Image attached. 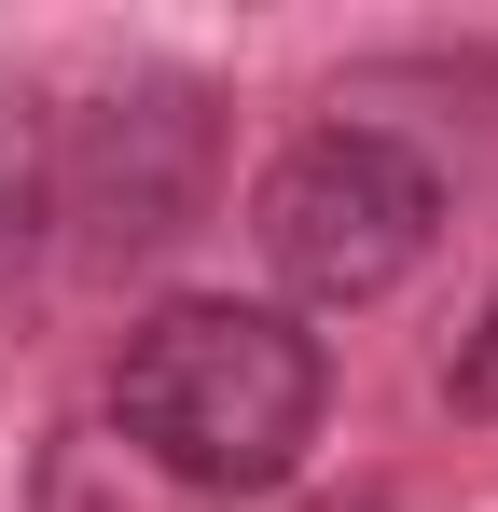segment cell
I'll return each instance as SVG.
<instances>
[{"mask_svg":"<svg viewBox=\"0 0 498 512\" xmlns=\"http://www.w3.org/2000/svg\"><path fill=\"white\" fill-rule=\"evenodd\" d=\"M319 333L305 319H277V305H236V291H208V305H153L125 360H111V416L125 443L180 471V485H208V499H236V485H291V457L319 443Z\"/></svg>","mask_w":498,"mask_h":512,"instance_id":"1","label":"cell"},{"mask_svg":"<svg viewBox=\"0 0 498 512\" xmlns=\"http://www.w3.org/2000/svg\"><path fill=\"white\" fill-rule=\"evenodd\" d=\"M208 153H222L208 84L139 70V84H111V97L70 111V139H56V208L83 222L97 263H153L166 236H194V208H208Z\"/></svg>","mask_w":498,"mask_h":512,"instance_id":"3","label":"cell"},{"mask_svg":"<svg viewBox=\"0 0 498 512\" xmlns=\"http://www.w3.org/2000/svg\"><path fill=\"white\" fill-rule=\"evenodd\" d=\"M443 402L457 416H498V291H485V319L457 333V360H443Z\"/></svg>","mask_w":498,"mask_h":512,"instance_id":"4","label":"cell"},{"mask_svg":"<svg viewBox=\"0 0 498 512\" xmlns=\"http://www.w3.org/2000/svg\"><path fill=\"white\" fill-rule=\"evenodd\" d=\"M443 236V180L415 167L388 125H319L305 153H277L263 180V263L305 291V305H374L402 291Z\"/></svg>","mask_w":498,"mask_h":512,"instance_id":"2","label":"cell"}]
</instances>
